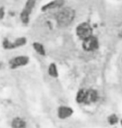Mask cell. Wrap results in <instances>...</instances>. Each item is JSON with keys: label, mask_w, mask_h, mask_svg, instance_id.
<instances>
[{"label": "cell", "mask_w": 122, "mask_h": 128, "mask_svg": "<svg viewBox=\"0 0 122 128\" xmlns=\"http://www.w3.org/2000/svg\"><path fill=\"white\" fill-rule=\"evenodd\" d=\"M75 18V11L71 8H63L56 15V22L60 26L65 28L71 24Z\"/></svg>", "instance_id": "cell-1"}, {"label": "cell", "mask_w": 122, "mask_h": 128, "mask_svg": "<svg viewBox=\"0 0 122 128\" xmlns=\"http://www.w3.org/2000/svg\"><path fill=\"white\" fill-rule=\"evenodd\" d=\"M36 5V0H27L24 8L20 13V19L23 24H28L30 19V15Z\"/></svg>", "instance_id": "cell-2"}, {"label": "cell", "mask_w": 122, "mask_h": 128, "mask_svg": "<svg viewBox=\"0 0 122 128\" xmlns=\"http://www.w3.org/2000/svg\"><path fill=\"white\" fill-rule=\"evenodd\" d=\"M27 43V39L25 37H19L15 39L13 42H11L9 39H4L3 42V46L7 50H13V49L19 48L25 46Z\"/></svg>", "instance_id": "cell-3"}, {"label": "cell", "mask_w": 122, "mask_h": 128, "mask_svg": "<svg viewBox=\"0 0 122 128\" xmlns=\"http://www.w3.org/2000/svg\"><path fill=\"white\" fill-rule=\"evenodd\" d=\"M92 29L88 23L83 22L81 23L77 28V35L81 39H86L89 36H92Z\"/></svg>", "instance_id": "cell-4"}, {"label": "cell", "mask_w": 122, "mask_h": 128, "mask_svg": "<svg viewBox=\"0 0 122 128\" xmlns=\"http://www.w3.org/2000/svg\"><path fill=\"white\" fill-rule=\"evenodd\" d=\"M82 46L86 51H93L98 47V40L95 36H91L83 40Z\"/></svg>", "instance_id": "cell-5"}, {"label": "cell", "mask_w": 122, "mask_h": 128, "mask_svg": "<svg viewBox=\"0 0 122 128\" xmlns=\"http://www.w3.org/2000/svg\"><path fill=\"white\" fill-rule=\"evenodd\" d=\"M28 62H29V58L28 56H16L11 60L9 64L12 69H16V68L18 67L25 66L26 64H28Z\"/></svg>", "instance_id": "cell-6"}, {"label": "cell", "mask_w": 122, "mask_h": 128, "mask_svg": "<svg viewBox=\"0 0 122 128\" xmlns=\"http://www.w3.org/2000/svg\"><path fill=\"white\" fill-rule=\"evenodd\" d=\"M98 98V94L96 90L93 89H88L85 92V98H84L83 103L85 104H91L95 102Z\"/></svg>", "instance_id": "cell-7"}, {"label": "cell", "mask_w": 122, "mask_h": 128, "mask_svg": "<svg viewBox=\"0 0 122 128\" xmlns=\"http://www.w3.org/2000/svg\"><path fill=\"white\" fill-rule=\"evenodd\" d=\"M64 5V0H53L48 4L43 5L42 8V12H45V11L47 10H51V9H54V8H62Z\"/></svg>", "instance_id": "cell-8"}, {"label": "cell", "mask_w": 122, "mask_h": 128, "mask_svg": "<svg viewBox=\"0 0 122 128\" xmlns=\"http://www.w3.org/2000/svg\"><path fill=\"white\" fill-rule=\"evenodd\" d=\"M73 112L72 108L67 107H61L58 109V116L61 119H65L69 118Z\"/></svg>", "instance_id": "cell-9"}, {"label": "cell", "mask_w": 122, "mask_h": 128, "mask_svg": "<svg viewBox=\"0 0 122 128\" xmlns=\"http://www.w3.org/2000/svg\"><path fill=\"white\" fill-rule=\"evenodd\" d=\"M12 127L13 128H25L26 123L22 118H16L12 122Z\"/></svg>", "instance_id": "cell-10"}, {"label": "cell", "mask_w": 122, "mask_h": 128, "mask_svg": "<svg viewBox=\"0 0 122 128\" xmlns=\"http://www.w3.org/2000/svg\"><path fill=\"white\" fill-rule=\"evenodd\" d=\"M32 47L35 50H36V52L37 54H39L41 56H45L46 55V50H45V48L44 46H43L41 43H38V42H34L33 44H32Z\"/></svg>", "instance_id": "cell-11"}, {"label": "cell", "mask_w": 122, "mask_h": 128, "mask_svg": "<svg viewBox=\"0 0 122 128\" xmlns=\"http://www.w3.org/2000/svg\"><path fill=\"white\" fill-rule=\"evenodd\" d=\"M48 74H49L50 76L53 78H56L58 76V71L55 64L52 63L49 65V67H48Z\"/></svg>", "instance_id": "cell-12"}, {"label": "cell", "mask_w": 122, "mask_h": 128, "mask_svg": "<svg viewBox=\"0 0 122 128\" xmlns=\"http://www.w3.org/2000/svg\"><path fill=\"white\" fill-rule=\"evenodd\" d=\"M85 92H86V90H84V89H81V90L77 92V102L83 103L84 98H85Z\"/></svg>", "instance_id": "cell-13"}, {"label": "cell", "mask_w": 122, "mask_h": 128, "mask_svg": "<svg viewBox=\"0 0 122 128\" xmlns=\"http://www.w3.org/2000/svg\"><path fill=\"white\" fill-rule=\"evenodd\" d=\"M108 122H109V123L110 125H115L118 122V118L115 114H112V115H110L109 118H108Z\"/></svg>", "instance_id": "cell-14"}, {"label": "cell", "mask_w": 122, "mask_h": 128, "mask_svg": "<svg viewBox=\"0 0 122 128\" xmlns=\"http://www.w3.org/2000/svg\"><path fill=\"white\" fill-rule=\"evenodd\" d=\"M4 8H0V20L4 18Z\"/></svg>", "instance_id": "cell-15"}, {"label": "cell", "mask_w": 122, "mask_h": 128, "mask_svg": "<svg viewBox=\"0 0 122 128\" xmlns=\"http://www.w3.org/2000/svg\"><path fill=\"white\" fill-rule=\"evenodd\" d=\"M120 36L122 37V31H121V32H120Z\"/></svg>", "instance_id": "cell-16"}, {"label": "cell", "mask_w": 122, "mask_h": 128, "mask_svg": "<svg viewBox=\"0 0 122 128\" xmlns=\"http://www.w3.org/2000/svg\"><path fill=\"white\" fill-rule=\"evenodd\" d=\"M121 125H122V120H121Z\"/></svg>", "instance_id": "cell-17"}]
</instances>
